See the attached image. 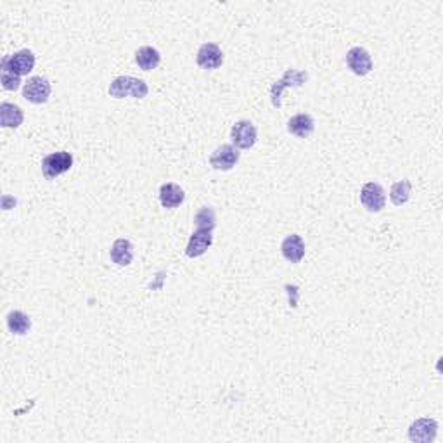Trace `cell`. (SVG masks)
I'll return each mask as SVG.
<instances>
[{
    "mask_svg": "<svg viewBox=\"0 0 443 443\" xmlns=\"http://www.w3.org/2000/svg\"><path fill=\"white\" fill-rule=\"evenodd\" d=\"M109 95L115 99H144L149 94V87L144 80L135 77H118L109 85Z\"/></svg>",
    "mask_w": 443,
    "mask_h": 443,
    "instance_id": "obj_1",
    "label": "cell"
},
{
    "mask_svg": "<svg viewBox=\"0 0 443 443\" xmlns=\"http://www.w3.org/2000/svg\"><path fill=\"white\" fill-rule=\"evenodd\" d=\"M0 68H2V71H8L16 77H25V75L32 73L33 68H35V54L28 49L18 50L11 56H6L0 63Z\"/></svg>",
    "mask_w": 443,
    "mask_h": 443,
    "instance_id": "obj_2",
    "label": "cell"
},
{
    "mask_svg": "<svg viewBox=\"0 0 443 443\" xmlns=\"http://www.w3.org/2000/svg\"><path fill=\"white\" fill-rule=\"evenodd\" d=\"M307 80H308L307 71L286 70V73L283 75V78H281V80H277L276 84L270 87V99H272L274 108H277V109L281 108V104H283L281 97H283V92L286 91V88L301 87V85H303Z\"/></svg>",
    "mask_w": 443,
    "mask_h": 443,
    "instance_id": "obj_3",
    "label": "cell"
},
{
    "mask_svg": "<svg viewBox=\"0 0 443 443\" xmlns=\"http://www.w3.org/2000/svg\"><path fill=\"white\" fill-rule=\"evenodd\" d=\"M73 167V156L68 151H57V153L47 154L42 160V173L47 180L66 173Z\"/></svg>",
    "mask_w": 443,
    "mask_h": 443,
    "instance_id": "obj_4",
    "label": "cell"
},
{
    "mask_svg": "<svg viewBox=\"0 0 443 443\" xmlns=\"http://www.w3.org/2000/svg\"><path fill=\"white\" fill-rule=\"evenodd\" d=\"M50 82L46 77H32L23 85V97L32 104H46L50 97Z\"/></svg>",
    "mask_w": 443,
    "mask_h": 443,
    "instance_id": "obj_5",
    "label": "cell"
},
{
    "mask_svg": "<svg viewBox=\"0 0 443 443\" xmlns=\"http://www.w3.org/2000/svg\"><path fill=\"white\" fill-rule=\"evenodd\" d=\"M231 139L232 146L238 147V149H252L258 139V132L249 120H241L232 126Z\"/></svg>",
    "mask_w": 443,
    "mask_h": 443,
    "instance_id": "obj_6",
    "label": "cell"
},
{
    "mask_svg": "<svg viewBox=\"0 0 443 443\" xmlns=\"http://www.w3.org/2000/svg\"><path fill=\"white\" fill-rule=\"evenodd\" d=\"M360 202L370 213H379L386 205V192L377 182H367L360 191Z\"/></svg>",
    "mask_w": 443,
    "mask_h": 443,
    "instance_id": "obj_7",
    "label": "cell"
},
{
    "mask_svg": "<svg viewBox=\"0 0 443 443\" xmlns=\"http://www.w3.org/2000/svg\"><path fill=\"white\" fill-rule=\"evenodd\" d=\"M438 435V422L435 419H415L408 428V440L415 443H431Z\"/></svg>",
    "mask_w": 443,
    "mask_h": 443,
    "instance_id": "obj_8",
    "label": "cell"
},
{
    "mask_svg": "<svg viewBox=\"0 0 443 443\" xmlns=\"http://www.w3.org/2000/svg\"><path fill=\"white\" fill-rule=\"evenodd\" d=\"M239 151L232 144H222L209 156V164L218 171H229L238 164Z\"/></svg>",
    "mask_w": 443,
    "mask_h": 443,
    "instance_id": "obj_9",
    "label": "cell"
},
{
    "mask_svg": "<svg viewBox=\"0 0 443 443\" xmlns=\"http://www.w3.org/2000/svg\"><path fill=\"white\" fill-rule=\"evenodd\" d=\"M346 64L357 77H366L373 71V57L364 47H352L346 53Z\"/></svg>",
    "mask_w": 443,
    "mask_h": 443,
    "instance_id": "obj_10",
    "label": "cell"
},
{
    "mask_svg": "<svg viewBox=\"0 0 443 443\" xmlns=\"http://www.w3.org/2000/svg\"><path fill=\"white\" fill-rule=\"evenodd\" d=\"M196 63L202 70H218L224 64V53L216 44H202L196 56Z\"/></svg>",
    "mask_w": 443,
    "mask_h": 443,
    "instance_id": "obj_11",
    "label": "cell"
},
{
    "mask_svg": "<svg viewBox=\"0 0 443 443\" xmlns=\"http://www.w3.org/2000/svg\"><path fill=\"white\" fill-rule=\"evenodd\" d=\"M213 245V232L211 231H201L196 229V232H192V236L189 238L187 248H185V255L189 258H198L202 256Z\"/></svg>",
    "mask_w": 443,
    "mask_h": 443,
    "instance_id": "obj_12",
    "label": "cell"
},
{
    "mask_svg": "<svg viewBox=\"0 0 443 443\" xmlns=\"http://www.w3.org/2000/svg\"><path fill=\"white\" fill-rule=\"evenodd\" d=\"M315 130V122L310 115L307 113H300V115H294L293 118H290L288 122V132L291 135L298 137V139H307L314 133Z\"/></svg>",
    "mask_w": 443,
    "mask_h": 443,
    "instance_id": "obj_13",
    "label": "cell"
},
{
    "mask_svg": "<svg viewBox=\"0 0 443 443\" xmlns=\"http://www.w3.org/2000/svg\"><path fill=\"white\" fill-rule=\"evenodd\" d=\"M281 252L283 256L291 263H300L305 258V243L301 236L291 234L281 245Z\"/></svg>",
    "mask_w": 443,
    "mask_h": 443,
    "instance_id": "obj_14",
    "label": "cell"
},
{
    "mask_svg": "<svg viewBox=\"0 0 443 443\" xmlns=\"http://www.w3.org/2000/svg\"><path fill=\"white\" fill-rule=\"evenodd\" d=\"M185 192L180 185L173 184V182H168V184H163L160 187V202L163 208H178V206L184 202Z\"/></svg>",
    "mask_w": 443,
    "mask_h": 443,
    "instance_id": "obj_15",
    "label": "cell"
},
{
    "mask_svg": "<svg viewBox=\"0 0 443 443\" xmlns=\"http://www.w3.org/2000/svg\"><path fill=\"white\" fill-rule=\"evenodd\" d=\"M23 120H25V113L19 106L11 104V102L0 104V125L4 129H19Z\"/></svg>",
    "mask_w": 443,
    "mask_h": 443,
    "instance_id": "obj_16",
    "label": "cell"
},
{
    "mask_svg": "<svg viewBox=\"0 0 443 443\" xmlns=\"http://www.w3.org/2000/svg\"><path fill=\"white\" fill-rule=\"evenodd\" d=\"M109 256H111L113 263H116L118 267L130 265L133 260V245L129 239H116L113 243Z\"/></svg>",
    "mask_w": 443,
    "mask_h": 443,
    "instance_id": "obj_17",
    "label": "cell"
},
{
    "mask_svg": "<svg viewBox=\"0 0 443 443\" xmlns=\"http://www.w3.org/2000/svg\"><path fill=\"white\" fill-rule=\"evenodd\" d=\"M135 63H137V66L144 71L156 70L161 63L160 50L154 49V47H151V46L140 47V49L135 53Z\"/></svg>",
    "mask_w": 443,
    "mask_h": 443,
    "instance_id": "obj_18",
    "label": "cell"
},
{
    "mask_svg": "<svg viewBox=\"0 0 443 443\" xmlns=\"http://www.w3.org/2000/svg\"><path fill=\"white\" fill-rule=\"evenodd\" d=\"M8 328L12 334L25 336L32 329V319L21 310H12L8 315Z\"/></svg>",
    "mask_w": 443,
    "mask_h": 443,
    "instance_id": "obj_19",
    "label": "cell"
},
{
    "mask_svg": "<svg viewBox=\"0 0 443 443\" xmlns=\"http://www.w3.org/2000/svg\"><path fill=\"white\" fill-rule=\"evenodd\" d=\"M412 194V184L411 180L404 178L400 182H395L390 189V199L395 206H404L405 202L411 199Z\"/></svg>",
    "mask_w": 443,
    "mask_h": 443,
    "instance_id": "obj_20",
    "label": "cell"
},
{
    "mask_svg": "<svg viewBox=\"0 0 443 443\" xmlns=\"http://www.w3.org/2000/svg\"><path fill=\"white\" fill-rule=\"evenodd\" d=\"M194 222H196V227L201 229V231H211L213 232L216 227L215 209H213L211 206H202V208L196 213Z\"/></svg>",
    "mask_w": 443,
    "mask_h": 443,
    "instance_id": "obj_21",
    "label": "cell"
},
{
    "mask_svg": "<svg viewBox=\"0 0 443 443\" xmlns=\"http://www.w3.org/2000/svg\"><path fill=\"white\" fill-rule=\"evenodd\" d=\"M2 87L9 92H15L21 87V77H16V75L8 73V71H2Z\"/></svg>",
    "mask_w": 443,
    "mask_h": 443,
    "instance_id": "obj_22",
    "label": "cell"
}]
</instances>
